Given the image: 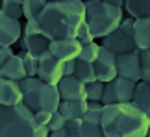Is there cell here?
Wrapping results in <instances>:
<instances>
[{"label":"cell","instance_id":"13","mask_svg":"<svg viewBox=\"0 0 150 137\" xmlns=\"http://www.w3.org/2000/svg\"><path fill=\"white\" fill-rule=\"evenodd\" d=\"M21 104H24V93H22L21 82L2 78L0 80V106L15 107Z\"/></svg>","mask_w":150,"mask_h":137},{"label":"cell","instance_id":"7","mask_svg":"<svg viewBox=\"0 0 150 137\" xmlns=\"http://www.w3.org/2000/svg\"><path fill=\"white\" fill-rule=\"evenodd\" d=\"M139 82H134V80L117 76L115 80L106 83V89H104V96H102V104H124V102H132L135 95V87Z\"/></svg>","mask_w":150,"mask_h":137},{"label":"cell","instance_id":"16","mask_svg":"<svg viewBox=\"0 0 150 137\" xmlns=\"http://www.w3.org/2000/svg\"><path fill=\"white\" fill-rule=\"evenodd\" d=\"M69 133L71 137H106L102 132V126H96V124H89L85 122L83 119H74V121L67 122Z\"/></svg>","mask_w":150,"mask_h":137},{"label":"cell","instance_id":"35","mask_svg":"<svg viewBox=\"0 0 150 137\" xmlns=\"http://www.w3.org/2000/svg\"><path fill=\"white\" fill-rule=\"evenodd\" d=\"M76 61L78 59H71V61L63 63V74L65 76H74V72H76Z\"/></svg>","mask_w":150,"mask_h":137},{"label":"cell","instance_id":"5","mask_svg":"<svg viewBox=\"0 0 150 137\" xmlns=\"http://www.w3.org/2000/svg\"><path fill=\"white\" fill-rule=\"evenodd\" d=\"M22 93H24V104L33 113L37 111H57L61 104V95L57 85L47 83L39 76L24 78L21 82Z\"/></svg>","mask_w":150,"mask_h":137},{"label":"cell","instance_id":"32","mask_svg":"<svg viewBox=\"0 0 150 137\" xmlns=\"http://www.w3.org/2000/svg\"><path fill=\"white\" fill-rule=\"evenodd\" d=\"M41 33V26H39L37 20H26L24 22V33L22 35L30 37V35H39Z\"/></svg>","mask_w":150,"mask_h":137},{"label":"cell","instance_id":"1","mask_svg":"<svg viewBox=\"0 0 150 137\" xmlns=\"http://www.w3.org/2000/svg\"><path fill=\"white\" fill-rule=\"evenodd\" d=\"M37 22L41 26V33L50 41L76 37L80 26L85 22V0L48 2Z\"/></svg>","mask_w":150,"mask_h":137},{"label":"cell","instance_id":"6","mask_svg":"<svg viewBox=\"0 0 150 137\" xmlns=\"http://www.w3.org/2000/svg\"><path fill=\"white\" fill-rule=\"evenodd\" d=\"M134 26H135V19L134 17H124L122 24L119 26V30H115L113 33H109L108 37L100 39V44L104 48H108L113 54H126L132 50H137L135 39H134Z\"/></svg>","mask_w":150,"mask_h":137},{"label":"cell","instance_id":"31","mask_svg":"<svg viewBox=\"0 0 150 137\" xmlns=\"http://www.w3.org/2000/svg\"><path fill=\"white\" fill-rule=\"evenodd\" d=\"M141 65H143V80L150 83V48L141 52Z\"/></svg>","mask_w":150,"mask_h":137},{"label":"cell","instance_id":"3","mask_svg":"<svg viewBox=\"0 0 150 137\" xmlns=\"http://www.w3.org/2000/svg\"><path fill=\"white\" fill-rule=\"evenodd\" d=\"M50 130L37 122L35 113L26 104L0 106V137H48Z\"/></svg>","mask_w":150,"mask_h":137},{"label":"cell","instance_id":"11","mask_svg":"<svg viewBox=\"0 0 150 137\" xmlns=\"http://www.w3.org/2000/svg\"><path fill=\"white\" fill-rule=\"evenodd\" d=\"M24 33V24L21 20L0 13V47H13L19 43Z\"/></svg>","mask_w":150,"mask_h":137},{"label":"cell","instance_id":"36","mask_svg":"<svg viewBox=\"0 0 150 137\" xmlns=\"http://www.w3.org/2000/svg\"><path fill=\"white\" fill-rule=\"evenodd\" d=\"M48 137H71V133H69V128H61L56 130V132H50Z\"/></svg>","mask_w":150,"mask_h":137},{"label":"cell","instance_id":"17","mask_svg":"<svg viewBox=\"0 0 150 137\" xmlns=\"http://www.w3.org/2000/svg\"><path fill=\"white\" fill-rule=\"evenodd\" d=\"M19 47L21 50H26V52H30L33 56H41L43 52H47L48 47H50V39L47 35H43V33H39V35H22V39L19 41Z\"/></svg>","mask_w":150,"mask_h":137},{"label":"cell","instance_id":"21","mask_svg":"<svg viewBox=\"0 0 150 137\" xmlns=\"http://www.w3.org/2000/svg\"><path fill=\"white\" fill-rule=\"evenodd\" d=\"M124 11L134 19H146L150 17V0H124Z\"/></svg>","mask_w":150,"mask_h":137},{"label":"cell","instance_id":"27","mask_svg":"<svg viewBox=\"0 0 150 137\" xmlns=\"http://www.w3.org/2000/svg\"><path fill=\"white\" fill-rule=\"evenodd\" d=\"M104 89H106V83L100 82V80H96L93 83H87V100L89 102H102Z\"/></svg>","mask_w":150,"mask_h":137},{"label":"cell","instance_id":"20","mask_svg":"<svg viewBox=\"0 0 150 137\" xmlns=\"http://www.w3.org/2000/svg\"><path fill=\"white\" fill-rule=\"evenodd\" d=\"M134 104L139 107V109L145 113L150 121V83L145 82V80H141L139 83H137L135 87V95H134Z\"/></svg>","mask_w":150,"mask_h":137},{"label":"cell","instance_id":"29","mask_svg":"<svg viewBox=\"0 0 150 137\" xmlns=\"http://www.w3.org/2000/svg\"><path fill=\"white\" fill-rule=\"evenodd\" d=\"M67 119L63 117V113H59V111H54L52 113V119H50V122H48V130L50 132H56V130H61V128H67Z\"/></svg>","mask_w":150,"mask_h":137},{"label":"cell","instance_id":"10","mask_svg":"<svg viewBox=\"0 0 150 137\" xmlns=\"http://www.w3.org/2000/svg\"><path fill=\"white\" fill-rule=\"evenodd\" d=\"M50 54L54 56L56 59L59 61H71V59H78L80 58V52H82V43L78 41L76 37H71V39H54L50 41Z\"/></svg>","mask_w":150,"mask_h":137},{"label":"cell","instance_id":"38","mask_svg":"<svg viewBox=\"0 0 150 137\" xmlns=\"http://www.w3.org/2000/svg\"><path fill=\"white\" fill-rule=\"evenodd\" d=\"M48 2H63V0H48Z\"/></svg>","mask_w":150,"mask_h":137},{"label":"cell","instance_id":"14","mask_svg":"<svg viewBox=\"0 0 150 137\" xmlns=\"http://www.w3.org/2000/svg\"><path fill=\"white\" fill-rule=\"evenodd\" d=\"M61 100H87V85L80 82L76 76H63L57 83Z\"/></svg>","mask_w":150,"mask_h":137},{"label":"cell","instance_id":"23","mask_svg":"<svg viewBox=\"0 0 150 137\" xmlns=\"http://www.w3.org/2000/svg\"><path fill=\"white\" fill-rule=\"evenodd\" d=\"M48 0H24L22 9H24V19L26 20H37L41 11L47 8Z\"/></svg>","mask_w":150,"mask_h":137},{"label":"cell","instance_id":"18","mask_svg":"<svg viewBox=\"0 0 150 137\" xmlns=\"http://www.w3.org/2000/svg\"><path fill=\"white\" fill-rule=\"evenodd\" d=\"M89 100H61L59 104V113H63V117L67 121H74V119H83V115L87 113Z\"/></svg>","mask_w":150,"mask_h":137},{"label":"cell","instance_id":"9","mask_svg":"<svg viewBox=\"0 0 150 137\" xmlns=\"http://www.w3.org/2000/svg\"><path fill=\"white\" fill-rule=\"evenodd\" d=\"M37 76L45 80L47 83H52V85H57L63 80V61L56 59L54 56L50 54V50L43 52L39 56V72Z\"/></svg>","mask_w":150,"mask_h":137},{"label":"cell","instance_id":"19","mask_svg":"<svg viewBox=\"0 0 150 137\" xmlns=\"http://www.w3.org/2000/svg\"><path fill=\"white\" fill-rule=\"evenodd\" d=\"M134 39L137 44V50H148L150 48V17L137 19L134 26Z\"/></svg>","mask_w":150,"mask_h":137},{"label":"cell","instance_id":"26","mask_svg":"<svg viewBox=\"0 0 150 137\" xmlns=\"http://www.w3.org/2000/svg\"><path fill=\"white\" fill-rule=\"evenodd\" d=\"M100 48H102V44H96V43L83 44V47H82V52H80V58H78V59H82V61H87V63H95V61L98 59Z\"/></svg>","mask_w":150,"mask_h":137},{"label":"cell","instance_id":"28","mask_svg":"<svg viewBox=\"0 0 150 137\" xmlns=\"http://www.w3.org/2000/svg\"><path fill=\"white\" fill-rule=\"evenodd\" d=\"M0 13L8 15V17H11V19L21 20L22 17H24V9H22V6H19V4H4L2 2V9H0Z\"/></svg>","mask_w":150,"mask_h":137},{"label":"cell","instance_id":"2","mask_svg":"<svg viewBox=\"0 0 150 137\" xmlns=\"http://www.w3.org/2000/svg\"><path fill=\"white\" fill-rule=\"evenodd\" d=\"M102 132L106 137H148L150 121L134 102L104 106Z\"/></svg>","mask_w":150,"mask_h":137},{"label":"cell","instance_id":"39","mask_svg":"<svg viewBox=\"0 0 150 137\" xmlns=\"http://www.w3.org/2000/svg\"><path fill=\"white\" fill-rule=\"evenodd\" d=\"M104 2H111V0H104Z\"/></svg>","mask_w":150,"mask_h":137},{"label":"cell","instance_id":"40","mask_svg":"<svg viewBox=\"0 0 150 137\" xmlns=\"http://www.w3.org/2000/svg\"><path fill=\"white\" fill-rule=\"evenodd\" d=\"M148 137H150V130H148Z\"/></svg>","mask_w":150,"mask_h":137},{"label":"cell","instance_id":"25","mask_svg":"<svg viewBox=\"0 0 150 137\" xmlns=\"http://www.w3.org/2000/svg\"><path fill=\"white\" fill-rule=\"evenodd\" d=\"M19 54H21L22 61H24L28 78L37 76V72H39V58H37V56H33V54H30V52H26V50H21Z\"/></svg>","mask_w":150,"mask_h":137},{"label":"cell","instance_id":"34","mask_svg":"<svg viewBox=\"0 0 150 137\" xmlns=\"http://www.w3.org/2000/svg\"><path fill=\"white\" fill-rule=\"evenodd\" d=\"M35 119L39 124H43V126H48L50 119H52V111H37L35 113Z\"/></svg>","mask_w":150,"mask_h":137},{"label":"cell","instance_id":"4","mask_svg":"<svg viewBox=\"0 0 150 137\" xmlns=\"http://www.w3.org/2000/svg\"><path fill=\"white\" fill-rule=\"evenodd\" d=\"M124 20V9L104 0H85V24L91 28L96 39H104Z\"/></svg>","mask_w":150,"mask_h":137},{"label":"cell","instance_id":"33","mask_svg":"<svg viewBox=\"0 0 150 137\" xmlns=\"http://www.w3.org/2000/svg\"><path fill=\"white\" fill-rule=\"evenodd\" d=\"M15 56V52L11 50V47H0V65H4L8 59H11Z\"/></svg>","mask_w":150,"mask_h":137},{"label":"cell","instance_id":"24","mask_svg":"<svg viewBox=\"0 0 150 137\" xmlns=\"http://www.w3.org/2000/svg\"><path fill=\"white\" fill-rule=\"evenodd\" d=\"M102 115H104V104L102 102H89L87 113L83 115V121L89 124H96L100 126L102 124Z\"/></svg>","mask_w":150,"mask_h":137},{"label":"cell","instance_id":"15","mask_svg":"<svg viewBox=\"0 0 150 137\" xmlns=\"http://www.w3.org/2000/svg\"><path fill=\"white\" fill-rule=\"evenodd\" d=\"M0 74H2V78H9V80H15V82H22L24 78H28V72H26L21 54H15L4 65H0Z\"/></svg>","mask_w":150,"mask_h":137},{"label":"cell","instance_id":"22","mask_svg":"<svg viewBox=\"0 0 150 137\" xmlns=\"http://www.w3.org/2000/svg\"><path fill=\"white\" fill-rule=\"evenodd\" d=\"M74 76L80 82H83L85 85L98 80L96 78V71H95V63H87V61H82V59L76 61V72H74Z\"/></svg>","mask_w":150,"mask_h":137},{"label":"cell","instance_id":"8","mask_svg":"<svg viewBox=\"0 0 150 137\" xmlns=\"http://www.w3.org/2000/svg\"><path fill=\"white\" fill-rule=\"evenodd\" d=\"M117 71L119 76L141 82L143 80V65H141V50H132L117 56Z\"/></svg>","mask_w":150,"mask_h":137},{"label":"cell","instance_id":"37","mask_svg":"<svg viewBox=\"0 0 150 137\" xmlns=\"http://www.w3.org/2000/svg\"><path fill=\"white\" fill-rule=\"evenodd\" d=\"M4 4H19V6H22L24 4V0H2Z\"/></svg>","mask_w":150,"mask_h":137},{"label":"cell","instance_id":"30","mask_svg":"<svg viewBox=\"0 0 150 137\" xmlns=\"http://www.w3.org/2000/svg\"><path fill=\"white\" fill-rule=\"evenodd\" d=\"M76 39H78L80 43H82V47H83V44L95 43V39H96V37L93 35V32H91V28H89V26H87V24H85V22H83V24L80 26L78 33H76Z\"/></svg>","mask_w":150,"mask_h":137},{"label":"cell","instance_id":"12","mask_svg":"<svg viewBox=\"0 0 150 137\" xmlns=\"http://www.w3.org/2000/svg\"><path fill=\"white\" fill-rule=\"evenodd\" d=\"M95 71H96V78L100 82L108 83L115 80L119 76V71H117V54L109 52L108 48H100V54H98V59L95 61Z\"/></svg>","mask_w":150,"mask_h":137}]
</instances>
